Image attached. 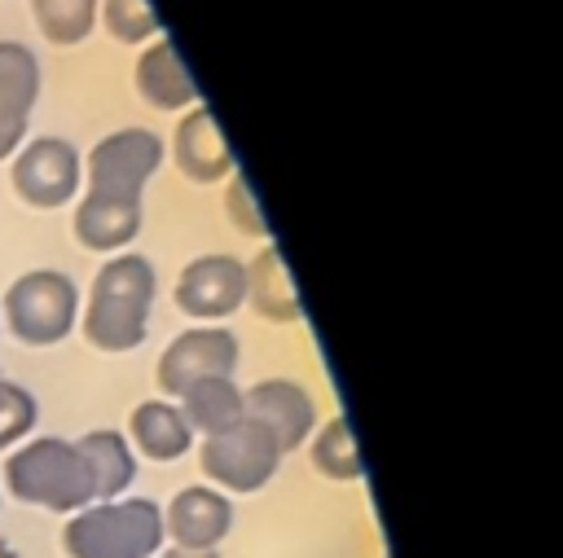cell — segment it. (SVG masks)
Instances as JSON below:
<instances>
[{"label": "cell", "instance_id": "6da1fadb", "mask_svg": "<svg viewBox=\"0 0 563 558\" xmlns=\"http://www.w3.org/2000/svg\"><path fill=\"white\" fill-rule=\"evenodd\" d=\"M154 294H158L154 264L145 255L119 250L92 277V290H88V303H84V321H79L84 338L97 351H110V356H123V351L141 347L145 334H150Z\"/></svg>", "mask_w": 563, "mask_h": 558}, {"label": "cell", "instance_id": "7a4b0ae2", "mask_svg": "<svg viewBox=\"0 0 563 558\" xmlns=\"http://www.w3.org/2000/svg\"><path fill=\"white\" fill-rule=\"evenodd\" d=\"M163 549V505L150 496L92 501L62 527L66 558H154Z\"/></svg>", "mask_w": 563, "mask_h": 558}, {"label": "cell", "instance_id": "3957f363", "mask_svg": "<svg viewBox=\"0 0 563 558\" xmlns=\"http://www.w3.org/2000/svg\"><path fill=\"white\" fill-rule=\"evenodd\" d=\"M4 488L22 505H40L53 514H75L92 505V479L79 448L62 435L22 439L4 457Z\"/></svg>", "mask_w": 563, "mask_h": 558}, {"label": "cell", "instance_id": "277c9868", "mask_svg": "<svg viewBox=\"0 0 563 558\" xmlns=\"http://www.w3.org/2000/svg\"><path fill=\"white\" fill-rule=\"evenodd\" d=\"M0 308H4V325L18 343L53 347L79 321V286L57 268H31L4 290Z\"/></svg>", "mask_w": 563, "mask_h": 558}, {"label": "cell", "instance_id": "5b68a950", "mask_svg": "<svg viewBox=\"0 0 563 558\" xmlns=\"http://www.w3.org/2000/svg\"><path fill=\"white\" fill-rule=\"evenodd\" d=\"M198 466L220 492H260L277 475L282 448L260 422L242 417L216 435H202Z\"/></svg>", "mask_w": 563, "mask_h": 558}, {"label": "cell", "instance_id": "8992f818", "mask_svg": "<svg viewBox=\"0 0 563 558\" xmlns=\"http://www.w3.org/2000/svg\"><path fill=\"white\" fill-rule=\"evenodd\" d=\"M163 136L154 127H119L110 136H101L88 149L84 176H88V193H106V198H123V202H141L145 180L158 171L163 163Z\"/></svg>", "mask_w": 563, "mask_h": 558}, {"label": "cell", "instance_id": "52a82bcc", "mask_svg": "<svg viewBox=\"0 0 563 558\" xmlns=\"http://www.w3.org/2000/svg\"><path fill=\"white\" fill-rule=\"evenodd\" d=\"M9 180H13V193L26 207L57 211L70 198H79V189H84V158L62 136H35V141H22V149L13 154Z\"/></svg>", "mask_w": 563, "mask_h": 558}, {"label": "cell", "instance_id": "ba28073f", "mask_svg": "<svg viewBox=\"0 0 563 558\" xmlns=\"http://www.w3.org/2000/svg\"><path fill=\"white\" fill-rule=\"evenodd\" d=\"M238 360H242V343H238L233 330H224V325H194V330H180L163 347L154 378H158V391L176 400L185 387H194L202 378H233Z\"/></svg>", "mask_w": 563, "mask_h": 558}, {"label": "cell", "instance_id": "9c48e42d", "mask_svg": "<svg viewBox=\"0 0 563 558\" xmlns=\"http://www.w3.org/2000/svg\"><path fill=\"white\" fill-rule=\"evenodd\" d=\"M246 303V259L238 255H198L176 277V308L189 321L220 325Z\"/></svg>", "mask_w": 563, "mask_h": 558}, {"label": "cell", "instance_id": "30bf717a", "mask_svg": "<svg viewBox=\"0 0 563 558\" xmlns=\"http://www.w3.org/2000/svg\"><path fill=\"white\" fill-rule=\"evenodd\" d=\"M242 417L260 422L277 439V448L286 457V453H295L312 435L317 404H312V395L295 378H260V382H251L242 391Z\"/></svg>", "mask_w": 563, "mask_h": 558}, {"label": "cell", "instance_id": "8fae6325", "mask_svg": "<svg viewBox=\"0 0 563 558\" xmlns=\"http://www.w3.org/2000/svg\"><path fill=\"white\" fill-rule=\"evenodd\" d=\"M40 101V57L22 40H0V163L26 141L31 110Z\"/></svg>", "mask_w": 563, "mask_h": 558}, {"label": "cell", "instance_id": "7c38bea8", "mask_svg": "<svg viewBox=\"0 0 563 558\" xmlns=\"http://www.w3.org/2000/svg\"><path fill=\"white\" fill-rule=\"evenodd\" d=\"M229 527H233V505L211 483L180 488L163 510V536H172L176 549H220Z\"/></svg>", "mask_w": 563, "mask_h": 558}, {"label": "cell", "instance_id": "4fadbf2b", "mask_svg": "<svg viewBox=\"0 0 563 558\" xmlns=\"http://www.w3.org/2000/svg\"><path fill=\"white\" fill-rule=\"evenodd\" d=\"M172 158H176V171L194 185H220L233 176V149L207 105L185 110V119L176 123V136H172Z\"/></svg>", "mask_w": 563, "mask_h": 558}, {"label": "cell", "instance_id": "5bb4252c", "mask_svg": "<svg viewBox=\"0 0 563 558\" xmlns=\"http://www.w3.org/2000/svg\"><path fill=\"white\" fill-rule=\"evenodd\" d=\"M132 83H136V97L154 110H167V114H180L189 105H198V83L189 75V66L180 62L176 44L172 40H150L132 66Z\"/></svg>", "mask_w": 563, "mask_h": 558}, {"label": "cell", "instance_id": "9a60e30c", "mask_svg": "<svg viewBox=\"0 0 563 558\" xmlns=\"http://www.w3.org/2000/svg\"><path fill=\"white\" fill-rule=\"evenodd\" d=\"M141 215H145L141 202H123V198H106V193L79 189L70 228H75V242H79L84 250L114 255V250H123V246L141 233Z\"/></svg>", "mask_w": 563, "mask_h": 558}, {"label": "cell", "instance_id": "2e32d148", "mask_svg": "<svg viewBox=\"0 0 563 558\" xmlns=\"http://www.w3.org/2000/svg\"><path fill=\"white\" fill-rule=\"evenodd\" d=\"M246 303L264 321H277V325L303 321L299 290H295L290 268H286V259H282V250L273 242H264V250L255 259H246Z\"/></svg>", "mask_w": 563, "mask_h": 558}, {"label": "cell", "instance_id": "e0dca14e", "mask_svg": "<svg viewBox=\"0 0 563 558\" xmlns=\"http://www.w3.org/2000/svg\"><path fill=\"white\" fill-rule=\"evenodd\" d=\"M128 444L145 461H176V457L189 453L194 431H189V422L180 417V409L172 400H141L128 413Z\"/></svg>", "mask_w": 563, "mask_h": 558}, {"label": "cell", "instance_id": "ac0fdd59", "mask_svg": "<svg viewBox=\"0 0 563 558\" xmlns=\"http://www.w3.org/2000/svg\"><path fill=\"white\" fill-rule=\"evenodd\" d=\"M84 466H88V479H92V501H119L132 479H136V453L128 444V435L119 431H88L75 439Z\"/></svg>", "mask_w": 563, "mask_h": 558}, {"label": "cell", "instance_id": "d6986e66", "mask_svg": "<svg viewBox=\"0 0 563 558\" xmlns=\"http://www.w3.org/2000/svg\"><path fill=\"white\" fill-rule=\"evenodd\" d=\"M180 417L189 422L194 435H216L233 422H242V387L233 378H202L185 387L180 395Z\"/></svg>", "mask_w": 563, "mask_h": 558}, {"label": "cell", "instance_id": "ffe728a7", "mask_svg": "<svg viewBox=\"0 0 563 558\" xmlns=\"http://www.w3.org/2000/svg\"><path fill=\"white\" fill-rule=\"evenodd\" d=\"M312 431H317L312 435V448H308L312 470L325 475V479H334V483H356L365 475V466H361V448H356L352 422L343 413H334V417H325Z\"/></svg>", "mask_w": 563, "mask_h": 558}, {"label": "cell", "instance_id": "44dd1931", "mask_svg": "<svg viewBox=\"0 0 563 558\" xmlns=\"http://www.w3.org/2000/svg\"><path fill=\"white\" fill-rule=\"evenodd\" d=\"M31 18L40 35L57 48L84 44L97 26V0H31Z\"/></svg>", "mask_w": 563, "mask_h": 558}, {"label": "cell", "instance_id": "7402d4cb", "mask_svg": "<svg viewBox=\"0 0 563 558\" xmlns=\"http://www.w3.org/2000/svg\"><path fill=\"white\" fill-rule=\"evenodd\" d=\"M97 22L119 44H150L163 35V22L150 0H97Z\"/></svg>", "mask_w": 563, "mask_h": 558}, {"label": "cell", "instance_id": "603a6c76", "mask_svg": "<svg viewBox=\"0 0 563 558\" xmlns=\"http://www.w3.org/2000/svg\"><path fill=\"white\" fill-rule=\"evenodd\" d=\"M35 417H40L35 395L26 387L0 378V448H18L35 431Z\"/></svg>", "mask_w": 563, "mask_h": 558}, {"label": "cell", "instance_id": "cb8c5ba5", "mask_svg": "<svg viewBox=\"0 0 563 558\" xmlns=\"http://www.w3.org/2000/svg\"><path fill=\"white\" fill-rule=\"evenodd\" d=\"M224 211H229V220H233V228L242 233V237H255V242H268V224H264V215H260V207H255V193H251V185H246V176H229V189H224Z\"/></svg>", "mask_w": 563, "mask_h": 558}, {"label": "cell", "instance_id": "d4e9b609", "mask_svg": "<svg viewBox=\"0 0 563 558\" xmlns=\"http://www.w3.org/2000/svg\"><path fill=\"white\" fill-rule=\"evenodd\" d=\"M163 558H220L216 549H167Z\"/></svg>", "mask_w": 563, "mask_h": 558}, {"label": "cell", "instance_id": "484cf974", "mask_svg": "<svg viewBox=\"0 0 563 558\" xmlns=\"http://www.w3.org/2000/svg\"><path fill=\"white\" fill-rule=\"evenodd\" d=\"M0 558H18V549H13V545H9L4 536H0Z\"/></svg>", "mask_w": 563, "mask_h": 558}]
</instances>
